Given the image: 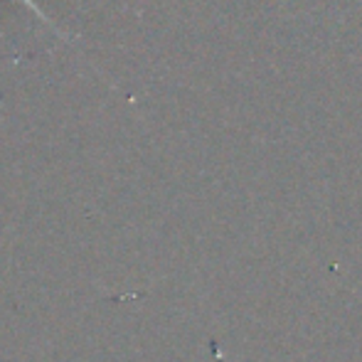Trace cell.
<instances>
[{"instance_id":"cell-1","label":"cell","mask_w":362,"mask_h":362,"mask_svg":"<svg viewBox=\"0 0 362 362\" xmlns=\"http://www.w3.org/2000/svg\"><path fill=\"white\" fill-rule=\"evenodd\" d=\"M23 3H25V5H28V8H30V10H35V13H37V15H40V18H45V15H42V10H40V8H37V5H35V3H33V0H23Z\"/></svg>"}]
</instances>
